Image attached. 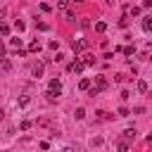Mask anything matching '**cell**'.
<instances>
[{"label":"cell","mask_w":152,"mask_h":152,"mask_svg":"<svg viewBox=\"0 0 152 152\" xmlns=\"http://www.w3.org/2000/svg\"><path fill=\"white\" fill-rule=\"evenodd\" d=\"M48 90L55 93V95H59V93H62V81H59V78H52V81L48 83Z\"/></svg>","instance_id":"cell-1"},{"label":"cell","mask_w":152,"mask_h":152,"mask_svg":"<svg viewBox=\"0 0 152 152\" xmlns=\"http://www.w3.org/2000/svg\"><path fill=\"white\" fill-rule=\"evenodd\" d=\"M86 48H88V40H83V38H81V40H74V43H71V50H74L76 55H78V52H83Z\"/></svg>","instance_id":"cell-2"},{"label":"cell","mask_w":152,"mask_h":152,"mask_svg":"<svg viewBox=\"0 0 152 152\" xmlns=\"http://www.w3.org/2000/svg\"><path fill=\"white\" fill-rule=\"evenodd\" d=\"M135 135H138V133H135V128H126L121 140H124V142H131V140H135Z\"/></svg>","instance_id":"cell-3"},{"label":"cell","mask_w":152,"mask_h":152,"mask_svg":"<svg viewBox=\"0 0 152 152\" xmlns=\"http://www.w3.org/2000/svg\"><path fill=\"white\" fill-rule=\"evenodd\" d=\"M69 69H71V71H76V74H81V71H83V69H86V64H83V62H81V59H76V62H74V64H71V66H69Z\"/></svg>","instance_id":"cell-4"},{"label":"cell","mask_w":152,"mask_h":152,"mask_svg":"<svg viewBox=\"0 0 152 152\" xmlns=\"http://www.w3.org/2000/svg\"><path fill=\"white\" fill-rule=\"evenodd\" d=\"M142 31H147V33H150V31H152V14H150V17H145V19H142Z\"/></svg>","instance_id":"cell-5"},{"label":"cell","mask_w":152,"mask_h":152,"mask_svg":"<svg viewBox=\"0 0 152 152\" xmlns=\"http://www.w3.org/2000/svg\"><path fill=\"white\" fill-rule=\"evenodd\" d=\"M28 102H31V97H28V95H21V97L17 100V104H19V107H28Z\"/></svg>","instance_id":"cell-6"},{"label":"cell","mask_w":152,"mask_h":152,"mask_svg":"<svg viewBox=\"0 0 152 152\" xmlns=\"http://www.w3.org/2000/svg\"><path fill=\"white\" fill-rule=\"evenodd\" d=\"M81 62H83L86 66H90V64H95V57H93V55H83V59H81Z\"/></svg>","instance_id":"cell-7"},{"label":"cell","mask_w":152,"mask_h":152,"mask_svg":"<svg viewBox=\"0 0 152 152\" xmlns=\"http://www.w3.org/2000/svg\"><path fill=\"white\" fill-rule=\"evenodd\" d=\"M78 88H81V90H88V88H90V78H81V81H78Z\"/></svg>","instance_id":"cell-8"},{"label":"cell","mask_w":152,"mask_h":152,"mask_svg":"<svg viewBox=\"0 0 152 152\" xmlns=\"http://www.w3.org/2000/svg\"><path fill=\"white\" fill-rule=\"evenodd\" d=\"M28 52H40V43H38V40H33V43L28 45Z\"/></svg>","instance_id":"cell-9"},{"label":"cell","mask_w":152,"mask_h":152,"mask_svg":"<svg viewBox=\"0 0 152 152\" xmlns=\"http://www.w3.org/2000/svg\"><path fill=\"white\" fill-rule=\"evenodd\" d=\"M95 31H100V33L107 31V24H104V21H97V24H95Z\"/></svg>","instance_id":"cell-10"},{"label":"cell","mask_w":152,"mask_h":152,"mask_svg":"<svg viewBox=\"0 0 152 152\" xmlns=\"http://www.w3.org/2000/svg\"><path fill=\"white\" fill-rule=\"evenodd\" d=\"M10 45H12V48H17V50H19V48H21V38H12V40H10Z\"/></svg>","instance_id":"cell-11"},{"label":"cell","mask_w":152,"mask_h":152,"mask_svg":"<svg viewBox=\"0 0 152 152\" xmlns=\"http://www.w3.org/2000/svg\"><path fill=\"white\" fill-rule=\"evenodd\" d=\"M33 76H43V64H36L33 66Z\"/></svg>","instance_id":"cell-12"},{"label":"cell","mask_w":152,"mask_h":152,"mask_svg":"<svg viewBox=\"0 0 152 152\" xmlns=\"http://www.w3.org/2000/svg\"><path fill=\"white\" fill-rule=\"evenodd\" d=\"M74 116H76V119H83V116H86V109H83V107H78V109L74 112Z\"/></svg>","instance_id":"cell-13"},{"label":"cell","mask_w":152,"mask_h":152,"mask_svg":"<svg viewBox=\"0 0 152 152\" xmlns=\"http://www.w3.org/2000/svg\"><path fill=\"white\" fill-rule=\"evenodd\" d=\"M147 90V83L145 81H138V93H145Z\"/></svg>","instance_id":"cell-14"},{"label":"cell","mask_w":152,"mask_h":152,"mask_svg":"<svg viewBox=\"0 0 152 152\" xmlns=\"http://www.w3.org/2000/svg\"><path fill=\"white\" fill-rule=\"evenodd\" d=\"M116 152H128V142H124V140H121V142H119V150H116Z\"/></svg>","instance_id":"cell-15"},{"label":"cell","mask_w":152,"mask_h":152,"mask_svg":"<svg viewBox=\"0 0 152 152\" xmlns=\"http://www.w3.org/2000/svg\"><path fill=\"white\" fill-rule=\"evenodd\" d=\"M0 64H2V69H10V66H12V64H10V59H7V57H2V59H0Z\"/></svg>","instance_id":"cell-16"},{"label":"cell","mask_w":152,"mask_h":152,"mask_svg":"<svg viewBox=\"0 0 152 152\" xmlns=\"http://www.w3.org/2000/svg\"><path fill=\"white\" fill-rule=\"evenodd\" d=\"M0 33L7 36V33H10V26H7V24H0Z\"/></svg>","instance_id":"cell-17"},{"label":"cell","mask_w":152,"mask_h":152,"mask_svg":"<svg viewBox=\"0 0 152 152\" xmlns=\"http://www.w3.org/2000/svg\"><path fill=\"white\" fill-rule=\"evenodd\" d=\"M66 5H69V0H59L57 2V10H66Z\"/></svg>","instance_id":"cell-18"},{"label":"cell","mask_w":152,"mask_h":152,"mask_svg":"<svg viewBox=\"0 0 152 152\" xmlns=\"http://www.w3.org/2000/svg\"><path fill=\"white\" fill-rule=\"evenodd\" d=\"M19 128H21V131H28V128H31V121H21V126H19Z\"/></svg>","instance_id":"cell-19"},{"label":"cell","mask_w":152,"mask_h":152,"mask_svg":"<svg viewBox=\"0 0 152 152\" xmlns=\"http://www.w3.org/2000/svg\"><path fill=\"white\" fill-rule=\"evenodd\" d=\"M14 26H17V28H19V31H24V28H26V26H24V21H21V19H17V24H14Z\"/></svg>","instance_id":"cell-20"},{"label":"cell","mask_w":152,"mask_h":152,"mask_svg":"<svg viewBox=\"0 0 152 152\" xmlns=\"http://www.w3.org/2000/svg\"><path fill=\"white\" fill-rule=\"evenodd\" d=\"M0 57H5V45L0 43Z\"/></svg>","instance_id":"cell-21"},{"label":"cell","mask_w":152,"mask_h":152,"mask_svg":"<svg viewBox=\"0 0 152 152\" xmlns=\"http://www.w3.org/2000/svg\"><path fill=\"white\" fill-rule=\"evenodd\" d=\"M62 152H74V147H64V150H62Z\"/></svg>","instance_id":"cell-22"},{"label":"cell","mask_w":152,"mask_h":152,"mask_svg":"<svg viewBox=\"0 0 152 152\" xmlns=\"http://www.w3.org/2000/svg\"><path fill=\"white\" fill-rule=\"evenodd\" d=\"M71 2H76V5H81V2H86V0H71Z\"/></svg>","instance_id":"cell-23"},{"label":"cell","mask_w":152,"mask_h":152,"mask_svg":"<svg viewBox=\"0 0 152 152\" xmlns=\"http://www.w3.org/2000/svg\"><path fill=\"white\" fill-rule=\"evenodd\" d=\"M2 119H5V112H2V109H0V121H2Z\"/></svg>","instance_id":"cell-24"}]
</instances>
